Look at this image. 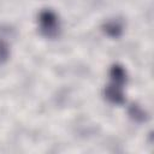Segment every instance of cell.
<instances>
[{
  "mask_svg": "<svg viewBox=\"0 0 154 154\" xmlns=\"http://www.w3.org/2000/svg\"><path fill=\"white\" fill-rule=\"evenodd\" d=\"M131 109H132V112H130V114L134 116L136 120H140V122L144 120V118H146V112H144L140 106H132Z\"/></svg>",
  "mask_w": 154,
  "mask_h": 154,
  "instance_id": "5",
  "label": "cell"
},
{
  "mask_svg": "<svg viewBox=\"0 0 154 154\" xmlns=\"http://www.w3.org/2000/svg\"><path fill=\"white\" fill-rule=\"evenodd\" d=\"M38 30L45 37H57L60 31V23L58 16L51 10L41 11L38 14Z\"/></svg>",
  "mask_w": 154,
  "mask_h": 154,
  "instance_id": "2",
  "label": "cell"
},
{
  "mask_svg": "<svg viewBox=\"0 0 154 154\" xmlns=\"http://www.w3.org/2000/svg\"><path fill=\"white\" fill-rule=\"evenodd\" d=\"M109 84L105 88V97L116 105L124 102V85L126 83V71L123 66L116 64L109 70Z\"/></svg>",
  "mask_w": 154,
  "mask_h": 154,
  "instance_id": "1",
  "label": "cell"
},
{
  "mask_svg": "<svg viewBox=\"0 0 154 154\" xmlns=\"http://www.w3.org/2000/svg\"><path fill=\"white\" fill-rule=\"evenodd\" d=\"M105 32L111 36V37H118L122 35L123 32V25L119 20H108L107 23H105Z\"/></svg>",
  "mask_w": 154,
  "mask_h": 154,
  "instance_id": "3",
  "label": "cell"
},
{
  "mask_svg": "<svg viewBox=\"0 0 154 154\" xmlns=\"http://www.w3.org/2000/svg\"><path fill=\"white\" fill-rule=\"evenodd\" d=\"M10 58V43L4 35L0 34V65Z\"/></svg>",
  "mask_w": 154,
  "mask_h": 154,
  "instance_id": "4",
  "label": "cell"
}]
</instances>
